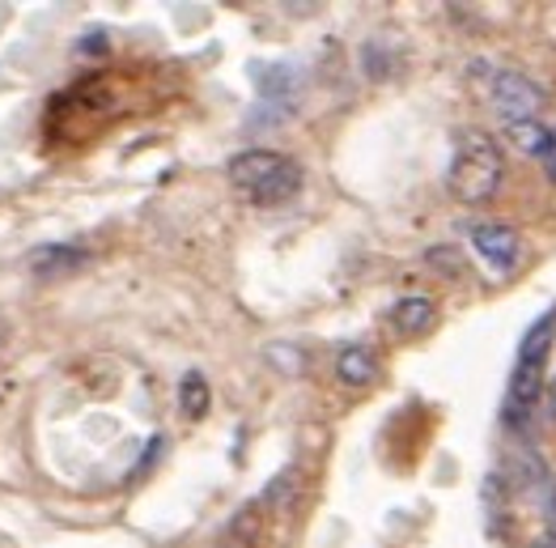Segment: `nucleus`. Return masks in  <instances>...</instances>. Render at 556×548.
<instances>
[{
    "instance_id": "10",
    "label": "nucleus",
    "mask_w": 556,
    "mask_h": 548,
    "mask_svg": "<svg viewBox=\"0 0 556 548\" xmlns=\"http://www.w3.org/2000/svg\"><path fill=\"white\" fill-rule=\"evenodd\" d=\"M208 400H213V391H208V378L204 374H184V383H179V409L184 416H204L208 412Z\"/></svg>"
},
{
    "instance_id": "13",
    "label": "nucleus",
    "mask_w": 556,
    "mask_h": 548,
    "mask_svg": "<svg viewBox=\"0 0 556 548\" xmlns=\"http://www.w3.org/2000/svg\"><path fill=\"white\" fill-rule=\"evenodd\" d=\"M540 548H556V545H540Z\"/></svg>"
},
{
    "instance_id": "4",
    "label": "nucleus",
    "mask_w": 556,
    "mask_h": 548,
    "mask_svg": "<svg viewBox=\"0 0 556 548\" xmlns=\"http://www.w3.org/2000/svg\"><path fill=\"white\" fill-rule=\"evenodd\" d=\"M544 107V90L518 73H497L493 82V111L506 120V124H527L535 120V111Z\"/></svg>"
},
{
    "instance_id": "3",
    "label": "nucleus",
    "mask_w": 556,
    "mask_h": 548,
    "mask_svg": "<svg viewBox=\"0 0 556 548\" xmlns=\"http://www.w3.org/2000/svg\"><path fill=\"white\" fill-rule=\"evenodd\" d=\"M497 187H502V145L489 133L471 128L459 137L455 162H451V191L464 204H484Z\"/></svg>"
},
{
    "instance_id": "11",
    "label": "nucleus",
    "mask_w": 556,
    "mask_h": 548,
    "mask_svg": "<svg viewBox=\"0 0 556 548\" xmlns=\"http://www.w3.org/2000/svg\"><path fill=\"white\" fill-rule=\"evenodd\" d=\"M544 171H548V179L556 183V133H553V140H548V149H544Z\"/></svg>"
},
{
    "instance_id": "9",
    "label": "nucleus",
    "mask_w": 556,
    "mask_h": 548,
    "mask_svg": "<svg viewBox=\"0 0 556 548\" xmlns=\"http://www.w3.org/2000/svg\"><path fill=\"white\" fill-rule=\"evenodd\" d=\"M506 140H510L514 149L531 153V158H544V149H548V140H553V133H548L544 124L527 120V124H506Z\"/></svg>"
},
{
    "instance_id": "8",
    "label": "nucleus",
    "mask_w": 556,
    "mask_h": 548,
    "mask_svg": "<svg viewBox=\"0 0 556 548\" xmlns=\"http://www.w3.org/2000/svg\"><path fill=\"white\" fill-rule=\"evenodd\" d=\"M336 374H340V383H349V387H366V383H374V374H378V362H374L370 349L353 345V349H344V353H340Z\"/></svg>"
},
{
    "instance_id": "7",
    "label": "nucleus",
    "mask_w": 556,
    "mask_h": 548,
    "mask_svg": "<svg viewBox=\"0 0 556 548\" xmlns=\"http://www.w3.org/2000/svg\"><path fill=\"white\" fill-rule=\"evenodd\" d=\"M438 320V307L429 302V298H404V302H395V311H391V323H395V332L400 336H420V332H429Z\"/></svg>"
},
{
    "instance_id": "5",
    "label": "nucleus",
    "mask_w": 556,
    "mask_h": 548,
    "mask_svg": "<svg viewBox=\"0 0 556 548\" xmlns=\"http://www.w3.org/2000/svg\"><path fill=\"white\" fill-rule=\"evenodd\" d=\"M471 247L497 276L510 273L518 264V256H522V242H518V234L510 226H476L471 229Z\"/></svg>"
},
{
    "instance_id": "12",
    "label": "nucleus",
    "mask_w": 556,
    "mask_h": 548,
    "mask_svg": "<svg viewBox=\"0 0 556 548\" xmlns=\"http://www.w3.org/2000/svg\"><path fill=\"white\" fill-rule=\"evenodd\" d=\"M544 391H548V404H544V412H548V421H556V378L544 387Z\"/></svg>"
},
{
    "instance_id": "2",
    "label": "nucleus",
    "mask_w": 556,
    "mask_h": 548,
    "mask_svg": "<svg viewBox=\"0 0 556 548\" xmlns=\"http://www.w3.org/2000/svg\"><path fill=\"white\" fill-rule=\"evenodd\" d=\"M553 336H556V315L540 320L518 345V362H514L510 374V396H506V421L522 425L527 412L535 409L544 400V362H548V349H553Z\"/></svg>"
},
{
    "instance_id": "6",
    "label": "nucleus",
    "mask_w": 556,
    "mask_h": 548,
    "mask_svg": "<svg viewBox=\"0 0 556 548\" xmlns=\"http://www.w3.org/2000/svg\"><path fill=\"white\" fill-rule=\"evenodd\" d=\"M81 269H90V256H86L81 247H60V242H51V247H39V251L30 256V273L39 276V281H60V276L81 273Z\"/></svg>"
},
{
    "instance_id": "1",
    "label": "nucleus",
    "mask_w": 556,
    "mask_h": 548,
    "mask_svg": "<svg viewBox=\"0 0 556 548\" xmlns=\"http://www.w3.org/2000/svg\"><path fill=\"white\" fill-rule=\"evenodd\" d=\"M226 175H230L233 187H242L264 209L285 204L302 187V166L293 158L277 153V149H247V153H238V158H230Z\"/></svg>"
}]
</instances>
